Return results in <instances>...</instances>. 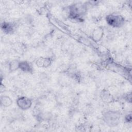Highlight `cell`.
<instances>
[{
  "instance_id": "5b68a950",
  "label": "cell",
  "mask_w": 132,
  "mask_h": 132,
  "mask_svg": "<svg viewBox=\"0 0 132 132\" xmlns=\"http://www.w3.org/2000/svg\"><path fill=\"white\" fill-rule=\"evenodd\" d=\"M103 29L98 27L94 30L92 32V37L94 41L96 42L99 41L103 37Z\"/></svg>"
},
{
  "instance_id": "8992f818",
  "label": "cell",
  "mask_w": 132,
  "mask_h": 132,
  "mask_svg": "<svg viewBox=\"0 0 132 132\" xmlns=\"http://www.w3.org/2000/svg\"><path fill=\"white\" fill-rule=\"evenodd\" d=\"M19 69L25 72L30 73L32 71V69L30 64L26 61H20L19 64Z\"/></svg>"
},
{
  "instance_id": "3957f363",
  "label": "cell",
  "mask_w": 132,
  "mask_h": 132,
  "mask_svg": "<svg viewBox=\"0 0 132 132\" xmlns=\"http://www.w3.org/2000/svg\"><path fill=\"white\" fill-rule=\"evenodd\" d=\"M16 104L20 109L22 110H27L31 107L32 102L30 99L27 97L21 96L17 99Z\"/></svg>"
},
{
  "instance_id": "30bf717a",
  "label": "cell",
  "mask_w": 132,
  "mask_h": 132,
  "mask_svg": "<svg viewBox=\"0 0 132 132\" xmlns=\"http://www.w3.org/2000/svg\"><path fill=\"white\" fill-rule=\"evenodd\" d=\"M19 64L20 62L16 60H13L11 61L9 64V70L11 71H14L19 69Z\"/></svg>"
},
{
  "instance_id": "9c48e42d",
  "label": "cell",
  "mask_w": 132,
  "mask_h": 132,
  "mask_svg": "<svg viewBox=\"0 0 132 132\" xmlns=\"http://www.w3.org/2000/svg\"><path fill=\"white\" fill-rule=\"evenodd\" d=\"M1 27L2 30L4 31V32L6 33H10L12 31L13 29V27L12 24H10L9 23H6L4 22L2 25Z\"/></svg>"
},
{
  "instance_id": "52a82bcc",
  "label": "cell",
  "mask_w": 132,
  "mask_h": 132,
  "mask_svg": "<svg viewBox=\"0 0 132 132\" xmlns=\"http://www.w3.org/2000/svg\"><path fill=\"white\" fill-rule=\"evenodd\" d=\"M101 97L103 101L107 103L110 102L112 100L111 94L107 90H102L101 93Z\"/></svg>"
},
{
  "instance_id": "7a4b0ae2",
  "label": "cell",
  "mask_w": 132,
  "mask_h": 132,
  "mask_svg": "<svg viewBox=\"0 0 132 132\" xmlns=\"http://www.w3.org/2000/svg\"><path fill=\"white\" fill-rule=\"evenodd\" d=\"M106 20L108 25L114 27H120L125 22L124 18L119 14H109L106 16Z\"/></svg>"
},
{
  "instance_id": "6da1fadb",
  "label": "cell",
  "mask_w": 132,
  "mask_h": 132,
  "mask_svg": "<svg viewBox=\"0 0 132 132\" xmlns=\"http://www.w3.org/2000/svg\"><path fill=\"white\" fill-rule=\"evenodd\" d=\"M121 116L119 112L116 111H107L103 114V120L110 127L117 126L120 121Z\"/></svg>"
},
{
  "instance_id": "ba28073f",
  "label": "cell",
  "mask_w": 132,
  "mask_h": 132,
  "mask_svg": "<svg viewBox=\"0 0 132 132\" xmlns=\"http://www.w3.org/2000/svg\"><path fill=\"white\" fill-rule=\"evenodd\" d=\"M1 104L2 106L7 107L12 104V100L8 96L2 95L1 96Z\"/></svg>"
},
{
  "instance_id": "277c9868",
  "label": "cell",
  "mask_w": 132,
  "mask_h": 132,
  "mask_svg": "<svg viewBox=\"0 0 132 132\" xmlns=\"http://www.w3.org/2000/svg\"><path fill=\"white\" fill-rule=\"evenodd\" d=\"M52 61L49 58H39L36 62V64L38 67L46 68L51 65Z\"/></svg>"
}]
</instances>
